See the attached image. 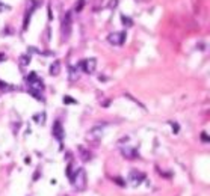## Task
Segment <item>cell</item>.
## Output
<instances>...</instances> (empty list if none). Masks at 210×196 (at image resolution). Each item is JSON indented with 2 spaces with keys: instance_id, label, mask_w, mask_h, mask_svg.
<instances>
[{
  "instance_id": "6da1fadb",
  "label": "cell",
  "mask_w": 210,
  "mask_h": 196,
  "mask_svg": "<svg viewBox=\"0 0 210 196\" xmlns=\"http://www.w3.org/2000/svg\"><path fill=\"white\" fill-rule=\"evenodd\" d=\"M26 84H27L29 94L33 98H37L40 101H44V95H42V92H44V81L38 77L37 73H30V74L26 76Z\"/></svg>"
},
{
  "instance_id": "7a4b0ae2",
  "label": "cell",
  "mask_w": 210,
  "mask_h": 196,
  "mask_svg": "<svg viewBox=\"0 0 210 196\" xmlns=\"http://www.w3.org/2000/svg\"><path fill=\"white\" fill-rule=\"evenodd\" d=\"M70 183L74 186V189H76L77 192H85V190H86V186H88V178H86V170H85L83 167L77 169V170L73 174V177H71Z\"/></svg>"
},
{
  "instance_id": "3957f363",
  "label": "cell",
  "mask_w": 210,
  "mask_h": 196,
  "mask_svg": "<svg viewBox=\"0 0 210 196\" xmlns=\"http://www.w3.org/2000/svg\"><path fill=\"white\" fill-rule=\"evenodd\" d=\"M144 180H145V174H144V172L136 170V169L130 170V174H128V181H130L131 187H138V186H141V184L144 183Z\"/></svg>"
},
{
  "instance_id": "277c9868",
  "label": "cell",
  "mask_w": 210,
  "mask_h": 196,
  "mask_svg": "<svg viewBox=\"0 0 210 196\" xmlns=\"http://www.w3.org/2000/svg\"><path fill=\"white\" fill-rule=\"evenodd\" d=\"M82 68V71L86 73V74H92L95 70H97V59L95 57H89V59H85L80 62L79 65Z\"/></svg>"
},
{
  "instance_id": "5b68a950",
  "label": "cell",
  "mask_w": 210,
  "mask_h": 196,
  "mask_svg": "<svg viewBox=\"0 0 210 196\" xmlns=\"http://www.w3.org/2000/svg\"><path fill=\"white\" fill-rule=\"evenodd\" d=\"M71 23H73V17L71 12H67L62 18V36L67 39L71 33Z\"/></svg>"
},
{
  "instance_id": "8992f818",
  "label": "cell",
  "mask_w": 210,
  "mask_h": 196,
  "mask_svg": "<svg viewBox=\"0 0 210 196\" xmlns=\"http://www.w3.org/2000/svg\"><path fill=\"white\" fill-rule=\"evenodd\" d=\"M126 38H127L126 32H112V33L107 35V41L112 45H123Z\"/></svg>"
},
{
  "instance_id": "52a82bcc",
  "label": "cell",
  "mask_w": 210,
  "mask_h": 196,
  "mask_svg": "<svg viewBox=\"0 0 210 196\" xmlns=\"http://www.w3.org/2000/svg\"><path fill=\"white\" fill-rule=\"evenodd\" d=\"M51 134L53 137H56L58 142H62L64 140V136H65V131H64V127L61 124V121H56L51 127Z\"/></svg>"
},
{
  "instance_id": "ba28073f",
  "label": "cell",
  "mask_w": 210,
  "mask_h": 196,
  "mask_svg": "<svg viewBox=\"0 0 210 196\" xmlns=\"http://www.w3.org/2000/svg\"><path fill=\"white\" fill-rule=\"evenodd\" d=\"M101 136H103L101 127H94V128L88 133V140H92L94 143H97V142L101 139Z\"/></svg>"
},
{
  "instance_id": "9c48e42d",
  "label": "cell",
  "mask_w": 210,
  "mask_h": 196,
  "mask_svg": "<svg viewBox=\"0 0 210 196\" xmlns=\"http://www.w3.org/2000/svg\"><path fill=\"white\" fill-rule=\"evenodd\" d=\"M121 154H123V157H126L127 160H135V158L139 157L138 150H136V148H131V146H126V148H123V150H121Z\"/></svg>"
},
{
  "instance_id": "30bf717a",
  "label": "cell",
  "mask_w": 210,
  "mask_h": 196,
  "mask_svg": "<svg viewBox=\"0 0 210 196\" xmlns=\"http://www.w3.org/2000/svg\"><path fill=\"white\" fill-rule=\"evenodd\" d=\"M48 73H50V76H59V73H61V62L59 60H54L51 65H50V70H48Z\"/></svg>"
},
{
  "instance_id": "8fae6325",
  "label": "cell",
  "mask_w": 210,
  "mask_h": 196,
  "mask_svg": "<svg viewBox=\"0 0 210 196\" xmlns=\"http://www.w3.org/2000/svg\"><path fill=\"white\" fill-rule=\"evenodd\" d=\"M30 60H32V57H30V54H29V53H27V54H21V56H20V59H18V62H20V67H21V68L29 67Z\"/></svg>"
},
{
  "instance_id": "7c38bea8",
  "label": "cell",
  "mask_w": 210,
  "mask_h": 196,
  "mask_svg": "<svg viewBox=\"0 0 210 196\" xmlns=\"http://www.w3.org/2000/svg\"><path fill=\"white\" fill-rule=\"evenodd\" d=\"M79 153H80V157H82V160L83 161H89L92 156H91V153L88 151V150H85L83 146H79Z\"/></svg>"
},
{
  "instance_id": "4fadbf2b",
  "label": "cell",
  "mask_w": 210,
  "mask_h": 196,
  "mask_svg": "<svg viewBox=\"0 0 210 196\" xmlns=\"http://www.w3.org/2000/svg\"><path fill=\"white\" fill-rule=\"evenodd\" d=\"M33 121H35L37 124H40V125H44V124H45V113H44V112L37 113V115L33 116Z\"/></svg>"
},
{
  "instance_id": "5bb4252c",
  "label": "cell",
  "mask_w": 210,
  "mask_h": 196,
  "mask_svg": "<svg viewBox=\"0 0 210 196\" xmlns=\"http://www.w3.org/2000/svg\"><path fill=\"white\" fill-rule=\"evenodd\" d=\"M79 78V71H77V67H70V80L74 81Z\"/></svg>"
},
{
  "instance_id": "9a60e30c",
  "label": "cell",
  "mask_w": 210,
  "mask_h": 196,
  "mask_svg": "<svg viewBox=\"0 0 210 196\" xmlns=\"http://www.w3.org/2000/svg\"><path fill=\"white\" fill-rule=\"evenodd\" d=\"M121 21H123V24L126 26V27H130V26H133V21H131V18L130 17H127V15H121Z\"/></svg>"
},
{
  "instance_id": "2e32d148",
  "label": "cell",
  "mask_w": 210,
  "mask_h": 196,
  "mask_svg": "<svg viewBox=\"0 0 210 196\" xmlns=\"http://www.w3.org/2000/svg\"><path fill=\"white\" fill-rule=\"evenodd\" d=\"M30 17H32V11H29L26 15H24V23H23V30H27V26H29V21H30Z\"/></svg>"
},
{
  "instance_id": "e0dca14e",
  "label": "cell",
  "mask_w": 210,
  "mask_h": 196,
  "mask_svg": "<svg viewBox=\"0 0 210 196\" xmlns=\"http://www.w3.org/2000/svg\"><path fill=\"white\" fill-rule=\"evenodd\" d=\"M112 180H114V183H117L118 186L126 187V181H124V180H121V177H115V178H112Z\"/></svg>"
},
{
  "instance_id": "ac0fdd59",
  "label": "cell",
  "mask_w": 210,
  "mask_h": 196,
  "mask_svg": "<svg viewBox=\"0 0 210 196\" xmlns=\"http://www.w3.org/2000/svg\"><path fill=\"white\" fill-rule=\"evenodd\" d=\"M83 6H85V0H79V2L76 3V11L80 12V11L83 9Z\"/></svg>"
},
{
  "instance_id": "d6986e66",
  "label": "cell",
  "mask_w": 210,
  "mask_h": 196,
  "mask_svg": "<svg viewBox=\"0 0 210 196\" xmlns=\"http://www.w3.org/2000/svg\"><path fill=\"white\" fill-rule=\"evenodd\" d=\"M64 103L65 104H76L77 101L74 98H71V97H64Z\"/></svg>"
},
{
  "instance_id": "ffe728a7",
  "label": "cell",
  "mask_w": 210,
  "mask_h": 196,
  "mask_svg": "<svg viewBox=\"0 0 210 196\" xmlns=\"http://www.w3.org/2000/svg\"><path fill=\"white\" fill-rule=\"evenodd\" d=\"M0 88H2V91H8V89H11V86L6 84V83H3L2 80H0Z\"/></svg>"
},
{
  "instance_id": "44dd1931",
  "label": "cell",
  "mask_w": 210,
  "mask_h": 196,
  "mask_svg": "<svg viewBox=\"0 0 210 196\" xmlns=\"http://www.w3.org/2000/svg\"><path fill=\"white\" fill-rule=\"evenodd\" d=\"M201 139H203V142H210V139H209V136H207V133H201Z\"/></svg>"
},
{
  "instance_id": "7402d4cb",
  "label": "cell",
  "mask_w": 210,
  "mask_h": 196,
  "mask_svg": "<svg viewBox=\"0 0 210 196\" xmlns=\"http://www.w3.org/2000/svg\"><path fill=\"white\" fill-rule=\"evenodd\" d=\"M171 125H172V131L174 133H178V124L177 122H171Z\"/></svg>"
},
{
  "instance_id": "603a6c76",
  "label": "cell",
  "mask_w": 210,
  "mask_h": 196,
  "mask_svg": "<svg viewBox=\"0 0 210 196\" xmlns=\"http://www.w3.org/2000/svg\"><path fill=\"white\" fill-rule=\"evenodd\" d=\"M117 3H118V0H110V5H109V8H115V6H117Z\"/></svg>"
},
{
  "instance_id": "cb8c5ba5",
  "label": "cell",
  "mask_w": 210,
  "mask_h": 196,
  "mask_svg": "<svg viewBox=\"0 0 210 196\" xmlns=\"http://www.w3.org/2000/svg\"><path fill=\"white\" fill-rule=\"evenodd\" d=\"M3 60H6V54L5 53H0V62H3Z\"/></svg>"
}]
</instances>
